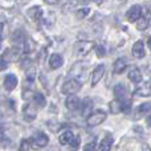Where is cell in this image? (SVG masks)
Listing matches in <instances>:
<instances>
[{"label":"cell","mask_w":151,"mask_h":151,"mask_svg":"<svg viewBox=\"0 0 151 151\" xmlns=\"http://www.w3.org/2000/svg\"><path fill=\"white\" fill-rule=\"evenodd\" d=\"M3 117V113H1V110H0V118H1Z\"/></svg>","instance_id":"obj_42"},{"label":"cell","mask_w":151,"mask_h":151,"mask_svg":"<svg viewBox=\"0 0 151 151\" xmlns=\"http://www.w3.org/2000/svg\"><path fill=\"white\" fill-rule=\"evenodd\" d=\"M65 106L66 109H69L70 111H76V110L80 109L81 106V99L78 98L76 94H68L65 99Z\"/></svg>","instance_id":"obj_6"},{"label":"cell","mask_w":151,"mask_h":151,"mask_svg":"<svg viewBox=\"0 0 151 151\" xmlns=\"http://www.w3.org/2000/svg\"><path fill=\"white\" fill-rule=\"evenodd\" d=\"M29 141H31V147H33V149L37 150V149H42V147L47 146L48 142H49V138H48V135L45 133L39 131V133L35 134Z\"/></svg>","instance_id":"obj_2"},{"label":"cell","mask_w":151,"mask_h":151,"mask_svg":"<svg viewBox=\"0 0 151 151\" xmlns=\"http://www.w3.org/2000/svg\"><path fill=\"white\" fill-rule=\"evenodd\" d=\"M134 96H137V97H149V96H151V89L147 88V86H145V88H139V89L135 90Z\"/></svg>","instance_id":"obj_22"},{"label":"cell","mask_w":151,"mask_h":151,"mask_svg":"<svg viewBox=\"0 0 151 151\" xmlns=\"http://www.w3.org/2000/svg\"><path fill=\"white\" fill-rule=\"evenodd\" d=\"M105 74V65L104 64H101V65H97L96 68L93 69V72H91V85H97V83L101 81V78L104 77Z\"/></svg>","instance_id":"obj_9"},{"label":"cell","mask_w":151,"mask_h":151,"mask_svg":"<svg viewBox=\"0 0 151 151\" xmlns=\"http://www.w3.org/2000/svg\"><path fill=\"white\" fill-rule=\"evenodd\" d=\"M0 48H1V37H0Z\"/></svg>","instance_id":"obj_43"},{"label":"cell","mask_w":151,"mask_h":151,"mask_svg":"<svg viewBox=\"0 0 151 151\" xmlns=\"http://www.w3.org/2000/svg\"><path fill=\"white\" fill-rule=\"evenodd\" d=\"M83 151H97V145L96 142H89L88 145H85Z\"/></svg>","instance_id":"obj_32"},{"label":"cell","mask_w":151,"mask_h":151,"mask_svg":"<svg viewBox=\"0 0 151 151\" xmlns=\"http://www.w3.org/2000/svg\"><path fill=\"white\" fill-rule=\"evenodd\" d=\"M126 96V86L123 83H118L114 86V97L115 99H123Z\"/></svg>","instance_id":"obj_18"},{"label":"cell","mask_w":151,"mask_h":151,"mask_svg":"<svg viewBox=\"0 0 151 151\" xmlns=\"http://www.w3.org/2000/svg\"><path fill=\"white\" fill-rule=\"evenodd\" d=\"M81 115L85 118H88L89 115L93 113V107H94V102L91 98H85L83 101H81Z\"/></svg>","instance_id":"obj_8"},{"label":"cell","mask_w":151,"mask_h":151,"mask_svg":"<svg viewBox=\"0 0 151 151\" xmlns=\"http://www.w3.org/2000/svg\"><path fill=\"white\" fill-rule=\"evenodd\" d=\"M33 98H35V104H36L39 107H44L45 105H47V101H45V97L42 96L41 93H36V94L33 96Z\"/></svg>","instance_id":"obj_23"},{"label":"cell","mask_w":151,"mask_h":151,"mask_svg":"<svg viewBox=\"0 0 151 151\" xmlns=\"http://www.w3.org/2000/svg\"><path fill=\"white\" fill-rule=\"evenodd\" d=\"M142 151H151V149H150L149 145H143V147H142Z\"/></svg>","instance_id":"obj_36"},{"label":"cell","mask_w":151,"mask_h":151,"mask_svg":"<svg viewBox=\"0 0 151 151\" xmlns=\"http://www.w3.org/2000/svg\"><path fill=\"white\" fill-rule=\"evenodd\" d=\"M89 13H90V9H89V8H80L76 15H77V19H85Z\"/></svg>","instance_id":"obj_29"},{"label":"cell","mask_w":151,"mask_h":151,"mask_svg":"<svg viewBox=\"0 0 151 151\" xmlns=\"http://www.w3.org/2000/svg\"><path fill=\"white\" fill-rule=\"evenodd\" d=\"M63 64H64V58H63V56L61 55H58V53H53V55H50V57H49V66H50V69H58V68H61L63 66Z\"/></svg>","instance_id":"obj_13"},{"label":"cell","mask_w":151,"mask_h":151,"mask_svg":"<svg viewBox=\"0 0 151 151\" xmlns=\"http://www.w3.org/2000/svg\"><path fill=\"white\" fill-rule=\"evenodd\" d=\"M109 106H110L111 113H114V114H117V113L121 111V101L119 99H114V101H111Z\"/></svg>","instance_id":"obj_27"},{"label":"cell","mask_w":151,"mask_h":151,"mask_svg":"<svg viewBox=\"0 0 151 151\" xmlns=\"http://www.w3.org/2000/svg\"><path fill=\"white\" fill-rule=\"evenodd\" d=\"M141 16H142V7L141 5H138V4L133 5V7L126 12V19H127L130 23H135Z\"/></svg>","instance_id":"obj_7"},{"label":"cell","mask_w":151,"mask_h":151,"mask_svg":"<svg viewBox=\"0 0 151 151\" xmlns=\"http://www.w3.org/2000/svg\"><path fill=\"white\" fill-rule=\"evenodd\" d=\"M20 151H29L31 150V141L29 139H21L20 142Z\"/></svg>","instance_id":"obj_28"},{"label":"cell","mask_w":151,"mask_h":151,"mask_svg":"<svg viewBox=\"0 0 151 151\" xmlns=\"http://www.w3.org/2000/svg\"><path fill=\"white\" fill-rule=\"evenodd\" d=\"M7 66H8L7 61H4L3 58H0V72H3L4 69H7Z\"/></svg>","instance_id":"obj_35"},{"label":"cell","mask_w":151,"mask_h":151,"mask_svg":"<svg viewBox=\"0 0 151 151\" xmlns=\"http://www.w3.org/2000/svg\"><path fill=\"white\" fill-rule=\"evenodd\" d=\"M74 139V134L73 131L70 130H66L64 131V133L60 134V137H58V141H60V143L63 145V146H66V145H70V142Z\"/></svg>","instance_id":"obj_15"},{"label":"cell","mask_w":151,"mask_h":151,"mask_svg":"<svg viewBox=\"0 0 151 151\" xmlns=\"http://www.w3.org/2000/svg\"><path fill=\"white\" fill-rule=\"evenodd\" d=\"M111 146H113V138L107 135V137H105V138L101 141V143H99V150L101 151H110L111 150Z\"/></svg>","instance_id":"obj_19"},{"label":"cell","mask_w":151,"mask_h":151,"mask_svg":"<svg viewBox=\"0 0 151 151\" xmlns=\"http://www.w3.org/2000/svg\"><path fill=\"white\" fill-rule=\"evenodd\" d=\"M126 66H127V63H126L125 58H122V57L117 58V60L114 61V65H113V72H114L115 74H119L125 70Z\"/></svg>","instance_id":"obj_16"},{"label":"cell","mask_w":151,"mask_h":151,"mask_svg":"<svg viewBox=\"0 0 151 151\" xmlns=\"http://www.w3.org/2000/svg\"><path fill=\"white\" fill-rule=\"evenodd\" d=\"M36 76H37V70L33 68V66H31V68L27 69L25 77H27V81H28V82H33V81L36 80Z\"/></svg>","instance_id":"obj_24"},{"label":"cell","mask_w":151,"mask_h":151,"mask_svg":"<svg viewBox=\"0 0 151 151\" xmlns=\"http://www.w3.org/2000/svg\"><path fill=\"white\" fill-rule=\"evenodd\" d=\"M23 115H24V119H25L27 122H32L37 115V111L33 107V105H31V104L25 105L23 109Z\"/></svg>","instance_id":"obj_10"},{"label":"cell","mask_w":151,"mask_h":151,"mask_svg":"<svg viewBox=\"0 0 151 151\" xmlns=\"http://www.w3.org/2000/svg\"><path fill=\"white\" fill-rule=\"evenodd\" d=\"M129 80L134 83H139L142 81V73L138 68H133L129 72Z\"/></svg>","instance_id":"obj_17"},{"label":"cell","mask_w":151,"mask_h":151,"mask_svg":"<svg viewBox=\"0 0 151 151\" xmlns=\"http://www.w3.org/2000/svg\"><path fill=\"white\" fill-rule=\"evenodd\" d=\"M25 39H27V35L24 33L23 31H16L15 33L12 35V41H16V44L24 42V40Z\"/></svg>","instance_id":"obj_20"},{"label":"cell","mask_w":151,"mask_h":151,"mask_svg":"<svg viewBox=\"0 0 151 151\" xmlns=\"http://www.w3.org/2000/svg\"><path fill=\"white\" fill-rule=\"evenodd\" d=\"M55 20H56V16H55V13H53V12H49V17H47V19H45V23H47L48 25H52V24L55 23Z\"/></svg>","instance_id":"obj_33"},{"label":"cell","mask_w":151,"mask_h":151,"mask_svg":"<svg viewBox=\"0 0 151 151\" xmlns=\"http://www.w3.org/2000/svg\"><path fill=\"white\" fill-rule=\"evenodd\" d=\"M17 77L15 74H7L4 78V88L7 91H12L17 86Z\"/></svg>","instance_id":"obj_12"},{"label":"cell","mask_w":151,"mask_h":151,"mask_svg":"<svg viewBox=\"0 0 151 151\" xmlns=\"http://www.w3.org/2000/svg\"><path fill=\"white\" fill-rule=\"evenodd\" d=\"M27 13H28V16L35 21V23H39L42 17V9H41V7H37V5L31 7L28 11H27Z\"/></svg>","instance_id":"obj_14"},{"label":"cell","mask_w":151,"mask_h":151,"mask_svg":"<svg viewBox=\"0 0 151 151\" xmlns=\"http://www.w3.org/2000/svg\"><path fill=\"white\" fill-rule=\"evenodd\" d=\"M16 1H17L19 4H25V3H27V0H16Z\"/></svg>","instance_id":"obj_40"},{"label":"cell","mask_w":151,"mask_h":151,"mask_svg":"<svg viewBox=\"0 0 151 151\" xmlns=\"http://www.w3.org/2000/svg\"><path fill=\"white\" fill-rule=\"evenodd\" d=\"M31 63H32V61L29 60L28 57H27V58H24V60L21 61V68H23V69H25V66H27V68H28V66L31 65Z\"/></svg>","instance_id":"obj_34"},{"label":"cell","mask_w":151,"mask_h":151,"mask_svg":"<svg viewBox=\"0 0 151 151\" xmlns=\"http://www.w3.org/2000/svg\"><path fill=\"white\" fill-rule=\"evenodd\" d=\"M146 122H147V126H150V127H151V114L146 118Z\"/></svg>","instance_id":"obj_38"},{"label":"cell","mask_w":151,"mask_h":151,"mask_svg":"<svg viewBox=\"0 0 151 151\" xmlns=\"http://www.w3.org/2000/svg\"><path fill=\"white\" fill-rule=\"evenodd\" d=\"M105 119H106V113H105L104 110H97V111H93L88 118H86L88 125L91 126V127L101 125L102 122H105Z\"/></svg>","instance_id":"obj_4"},{"label":"cell","mask_w":151,"mask_h":151,"mask_svg":"<svg viewBox=\"0 0 151 151\" xmlns=\"http://www.w3.org/2000/svg\"><path fill=\"white\" fill-rule=\"evenodd\" d=\"M147 25H149V20H147L146 16H143V17L141 16V17L137 20V28H138L139 31H143V29H146Z\"/></svg>","instance_id":"obj_25"},{"label":"cell","mask_w":151,"mask_h":151,"mask_svg":"<svg viewBox=\"0 0 151 151\" xmlns=\"http://www.w3.org/2000/svg\"><path fill=\"white\" fill-rule=\"evenodd\" d=\"M45 1H47L48 4H57L58 0H45Z\"/></svg>","instance_id":"obj_37"},{"label":"cell","mask_w":151,"mask_h":151,"mask_svg":"<svg viewBox=\"0 0 151 151\" xmlns=\"http://www.w3.org/2000/svg\"><path fill=\"white\" fill-rule=\"evenodd\" d=\"M121 111L126 113V114L131 111V101L130 99H122V101H121Z\"/></svg>","instance_id":"obj_26"},{"label":"cell","mask_w":151,"mask_h":151,"mask_svg":"<svg viewBox=\"0 0 151 151\" xmlns=\"http://www.w3.org/2000/svg\"><path fill=\"white\" fill-rule=\"evenodd\" d=\"M80 143H81V138L80 137H74V139L70 142V145H69V146H70V150L76 151L78 147H80Z\"/></svg>","instance_id":"obj_30"},{"label":"cell","mask_w":151,"mask_h":151,"mask_svg":"<svg viewBox=\"0 0 151 151\" xmlns=\"http://www.w3.org/2000/svg\"><path fill=\"white\" fill-rule=\"evenodd\" d=\"M94 49H96V55L98 56V57H104V56L106 55V50H105L104 45H97V47H94Z\"/></svg>","instance_id":"obj_31"},{"label":"cell","mask_w":151,"mask_h":151,"mask_svg":"<svg viewBox=\"0 0 151 151\" xmlns=\"http://www.w3.org/2000/svg\"><path fill=\"white\" fill-rule=\"evenodd\" d=\"M119 1H126V0H119Z\"/></svg>","instance_id":"obj_44"},{"label":"cell","mask_w":151,"mask_h":151,"mask_svg":"<svg viewBox=\"0 0 151 151\" xmlns=\"http://www.w3.org/2000/svg\"><path fill=\"white\" fill-rule=\"evenodd\" d=\"M21 55V49L19 47H12V48H8L4 53H3L1 58L4 61H16Z\"/></svg>","instance_id":"obj_5"},{"label":"cell","mask_w":151,"mask_h":151,"mask_svg":"<svg viewBox=\"0 0 151 151\" xmlns=\"http://www.w3.org/2000/svg\"><path fill=\"white\" fill-rule=\"evenodd\" d=\"M93 3H96V4H101V3H104L105 0H91Z\"/></svg>","instance_id":"obj_39"},{"label":"cell","mask_w":151,"mask_h":151,"mask_svg":"<svg viewBox=\"0 0 151 151\" xmlns=\"http://www.w3.org/2000/svg\"><path fill=\"white\" fill-rule=\"evenodd\" d=\"M94 42L93 41H77L73 47L74 55L77 57H82V56H86L91 49H94Z\"/></svg>","instance_id":"obj_1"},{"label":"cell","mask_w":151,"mask_h":151,"mask_svg":"<svg viewBox=\"0 0 151 151\" xmlns=\"http://www.w3.org/2000/svg\"><path fill=\"white\" fill-rule=\"evenodd\" d=\"M147 45H149V48H150V49H151V37H150V39H149V41H147Z\"/></svg>","instance_id":"obj_41"},{"label":"cell","mask_w":151,"mask_h":151,"mask_svg":"<svg viewBox=\"0 0 151 151\" xmlns=\"http://www.w3.org/2000/svg\"><path fill=\"white\" fill-rule=\"evenodd\" d=\"M151 111V102H145V104L139 105L138 109H137V113H138V115H143L146 114V113Z\"/></svg>","instance_id":"obj_21"},{"label":"cell","mask_w":151,"mask_h":151,"mask_svg":"<svg viewBox=\"0 0 151 151\" xmlns=\"http://www.w3.org/2000/svg\"><path fill=\"white\" fill-rule=\"evenodd\" d=\"M131 53H133V56L135 58L145 57V44H143V41L138 40V41L134 42L133 48H131Z\"/></svg>","instance_id":"obj_11"},{"label":"cell","mask_w":151,"mask_h":151,"mask_svg":"<svg viewBox=\"0 0 151 151\" xmlns=\"http://www.w3.org/2000/svg\"><path fill=\"white\" fill-rule=\"evenodd\" d=\"M81 82L77 78H68L63 85V93L65 94H74L81 89Z\"/></svg>","instance_id":"obj_3"}]
</instances>
